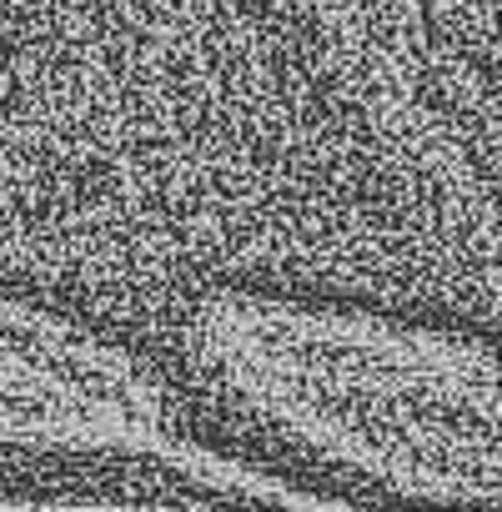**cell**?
I'll use <instances>...</instances> for the list:
<instances>
[{"label":"cell","mask_w":502,"mask_h":512,"mask_svg":"<svg viewBox=\"0 0 502 512\" xmlns=\"http://www.w3.org/2000/svg\"><path fill=\"white\" fill-rule=\"evenodd\" d=\"M0 282L156 347L236 282L492 327L497 66L427 0H0Z\"/></svg>","instance_id":"6da1fadb"},{"label":"cell","mask_w":502,"mask_h":512,"mask_svg":"<svg viewBox=\"0 0 502 512\" xmlns=\"http://www.w3.org/2000/svg\"><path fill=\"white\" fill-rule=\"evenodd\" d=\"M196 392L407 502L497 507V352L477 322L362 297L201 287L161 342Z\"/></svg>","instance_id":"7a4b0ae2"},{"label":"cell","mask_w":502,"mask_h":512,"mask_svg":"<svg viewBox=\"0 0 502 512\" xmlns=\"http://www.w3.org/2000/svg\"><path fill=\"white\" fill-rule=\"evenodd\" d=\"M0 452L66 462H156L201 497L332 507L342 497L292 487L191 432L186 392L81 307L0 292Z\"/></svg>","instance_id":"3957f363"}]
</instances>
